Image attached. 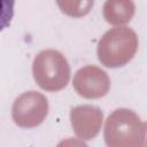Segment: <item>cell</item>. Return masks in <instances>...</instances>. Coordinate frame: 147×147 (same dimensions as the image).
I'll return each instance as SVG.
<instances>
[{
	"label": "cell",
	"mask_w": 147,
	"mask_h": 147,
	"mask_svg": "<svg viewBox=\"0 0 147 147\" xmlns=\"http://www.w3.org/2000/svg\"><path fill=\"white\" fill-rule=\"evenodd\" d=\"M72 85L80 96L85 99H99L109 92L110 79L105 70L90 64L76 71Z\"/></svg>",
	"instance_id": "5b68a950"
},
{
	"label": "cell",
	"mask_w": 147,
	"mask_h": 147,
	"mask_svg": "<svg viewBox=\"0 0 147 147\" xmlns=\"http://www.w3.org/2000/svg\"><path fill=\"white\" fill-rule=\"evenodd\" d=\"M138 49L137 33L127 26L108 30L98 45V59L107 68H119L129 63Z\"/></svg>",
	"instance_id": "7a4b0ae2"
},
{
	"label": "cell",
	"mask_w": 147,
	"mask_h": 147,
	"mask_svg": "<svg viewBox=\"0 0 147 147\" xmlns=\"http://www.w3.org/2000/svg\"><path fill=\"white\" fill-rule=\"evenodd\" d=\"M32 74L40 88L57 92L64 88L70 80V65L65 56L59 51L44 49L33 60Z\"/></svg>",
	"instance_id": "3957f363"
},
{
	"label": "cell",
	"mask_w": 147,
	"mask_h": 147,
	"mask_svg": "<svg viewBox=\"0 0 147 147\" xmlns=\"http://www.w3.org/2000/svg\"><path fill=\"white\" fill-rule=\"evenodd\" d=\"M48 114V101L37 91H28L17 96L11 107V117L16 125L31 129L40 125Z\"/></svg>",
	"instance_id": "277c9868"
},
{
	"label": "cell",
	"mask_w": 147,
	"mask_h": 147,
	"mask_svg": "<svg viewBox=\"0 0 147 147\" xmlns=\"http://www.w3.org/2000/svg\"><path fill=\"white\" fill-rule=\"evenodd\" d=\"M103 114L91 105L77 106L70 110V122L75 134L82 140H91L100 132Z\"/></svg>",
	"instance_id": "8992f818"
},
{
	"label": "cell",
	"mask_w": 147,
	"mask_h": 147,
	"mask_svg": "<svg viewBox=\"0 0 147 147\" xmlns=\"http://www.w3.org/2000/svg\"><path fill=\"white\" fill-rule=\"evenodd\" d=\"M60 10L70 17H83L93 8L94 0H56Z\"/></svg>",
	"instance_id": "ba28073f"
},
{
	"label": "cell",
	"mask_w": 147,
	"mask_h": 147,
	"mask_svg": "<svg viewBox=\"0 0 147 147\" xmlns=\"http://www.w3.org/2000/svg\"><path fill=\"white\" fill-rule=\"evenodd\" d=\"M136 11L132 0H106L103 5V17L113 25L129 23Z\"/></svg>",
	"instance_id": "52a82bcc"
},
{
	"label": "cell",
	"mask_w": 147,
	"mask_h": 147,
	"mask_svg": "<svg viewBox=\"0 0 147 147\" xmlns=\"http://www.w3.org/2000/svg\"><path fill=\"white\" fill-rule=\"evenodd\" d=\"M15 0H0V32L9 26L14 16Z\"/></svg>",
	"instance_id": "9c48e42d"
},
{
	"label": "cell",
	"mask_w": 147,
	"mask_h": 147,
	"mask_svg": "<svg viewBox=\"0 0 147 147\" xmlns=\"http://www.w3.org/2000/svg\"><path fill=\"white\" fill-rule=\"evenodd\" d=\"M103 136L109 147H142L146 138V123L133 110L119 108L106 119Z\"/></svg>",
	"instance_id": "6da1fadb"
}]
</instances>
